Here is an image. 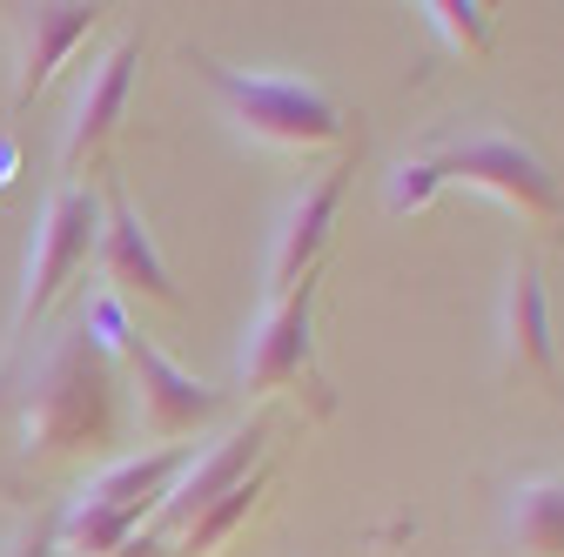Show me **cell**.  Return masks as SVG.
I'll return each instance as SVG.
<instances>
[{
    "label": "cell",
    "mask_w": 564,
    "mask_h": 557,
    "mask_svg": "<svg viewBox=\"0 0 564 557\" xmlns=\"http://www.w3.org/2000/svg\"><path fill=\"white\" fill-rule=\"evenodd\" d=\"M121 437V383L115 357L101 350V336L88 316L47 336L41 363L28 370L21 396V457L28 463H67V457H101Z\"/></svg>",
    "instance_id": "6da1fadb"
},
{
    "label": "cell",
    "mask_w": 564,
    "mask_h": 557,
    "mask_svg": "<svg viewBox=\"0 0 564 557\" xmlns=\"http://www.w3.org/2000/svg\"><path fill=\"white\" fill-rule=\"evenodd\" d=\"M188 61L202 67L208 95L223 101V114L242 142H262V149H282V155L349 149V108L329 88L296 81V75H236V67L208 61V54H188Z\"/></svg>",
    "instance_id": "7a4b0ae2"
},
{
    "label": "cell",
    "mask_w": 564,
    "mask_h": 557,
    "mask_svg": "<svg viewBox=\"0 0 564 557\" xmlns=\"http://www.w3.org/2000/svg\"><path fill=\"white\" fill-rule=\"evenodd\" d=\"M431 162H437L444 188H477L498 208H511L518 222H531L544 242H564V188L531 142H518L505 128H470V134L431 142Z\"/></svg>",
    "instance_id": "3957f363"
},
{
    "label": "cell",
    "mask_w": 564,
    "mask_h": 557,
    "mask_svg": "<svg viewBox=\"0 0 564 557\" xmlns=\"http://www.w3.org/2000/svg\"><path fill=\"white\" fill-rule=\"evenodd\" d=\"M82 316H88V329L101 336V350L128 370V390H134V403H141V430H149L155 444L195 437V430H208V424L223 416V390H208V383H195L182 363H169L155 342L121 316L115 296L88 303Z\"/></svg>",
    "instance_id": "277c9868"
},
{
    "label": "cell",
    "mask_w": 564,
    "mask_h": 557,
    "mask_svg": "<svg viewBox=\"0 0 564 557\" xmlns=\"http://www.w3.org/2000/svg\"><path fill=\"white\" fill-rule=\"evenodd\" d=\"M316 290H323V269H310L290 296L262 303V316L242 342V390L249 396H290L310 416H329L336 390L316 370Z\"/></svg>",
    "instance_id": "5b68a950"
},
{
    "label": "cell",
    "mask_w": 564,
    "mask_h": 557,
    "mask_svg": "<svg viewBox=\"0 0 564 557\" xmlns=\"http://www.w3.org/2000/svg\"><path fill=\"white\" fill-rule=\"evenodd\" d=\"M101 242V195L88 182H61L34 222V242H28V275H21V303H14V336L8 342H28L41 329V316L54 309V296L88 269Z\"/></svg>",
    "instance_id": "8992f818"
},
{
    "label": "cell",
    "mask_w": 564,
    "mask_h": 557,
    "mask_svg": "<svg viewBox=\"0 0 564 557\" xmlns=\"http://www.w3.org/2000/svg\"><path fill=\"white\" fill-rule=\"evenodd\" d=\"M349 175H357V149H343L290 208H282V229H275V242H269V262H262V303H275V296H290L303 275L316 269V255H323V242H329V229H336V208H343V188H349Z\"/></svg>",
    "instance_id": "52a82bcc"
},
{
    "label": "cell",
    "mask_w": 564,
    "mask_h": 557,
    "mask_svg": "<svg viewBox=\"0 0 564 557\" xmlns=\"http://www.w3.org/2000/svg\"><path fill=\"white\" fill-rule=\"evenodd\" d=\"M134 61H141V34L115 41L75 88V108H67V128H61V175L82 182L88 168H101L108 142H115V121L128 108V88H134Z\"/></svg>",
    "instance_id": "ba28073f"
},
{
    "label": "cell",
    "mask_w": 564,
    "mask_h": 557,
    "mask_svg": "<svg viewBox=\"0 0 564 557\" xmlns=\"http://www.w3.org/2000/svg\"><path fill=\"white\" fill-rule=\"evenodd\" d=\"M262 444H269V424H262V416H242L236 430H223L208 450H195V463L175 477V491H169L162 511H155V537L175 544V537H182L208 504H216V498H229L236 483H249L256 463H262Z\"/></svg>",
    "instance_id": "9c48e42d"
},
{
    "label": "cell",
    "mask_w": 564,
    "mask_h": 557,
    "mask_svg": "<svg viewBox=\"0 0 564 557\" xmlns=\"http://www.w3.org/2000/svg\"><path fill=\"white\" fill-rule=\"evenodd\" d=\"M95 262H101V275L115 283V296H141V303H155V309H182L175 275H169V262L155 255L149 222L128 208L121 182H108V195H101V242H95Z\"/></svg>",
    "instance_id": "30bf717a"
},
{
    "label": "cell",
    "mask_w": 564,
    "mask_h": 557,
    "mask_svg": "<svg viewBox=\"0 0 564 557\" xmlns=\"http://www.w3.org/2000/svg\"><path fill=\"white\" fill-rule=\"evenodd\" d=\"M505 370L531 383H557V342H551V303L538 262H511L505 275Z\"/></svg>",
    "instance_id": "8fae6325"
},
{
    "label": "cell",
    "mask_w": 564,
    "mask_h": 557,
    "mask_svg": "<svg viewBox=\"0 0 564 557\" xmlns=\"http://www.w3.org/2000/svg\"><path fill=\"white\" fill-rule=\"evenodd\" d=\"M195 463V444H162V450H141V457H121L108 463L101 477H88L82 504L95 511H121V517H155L162 498L175 491V477Z\"/></svg>",
    "instance_id": "7c38bea8"
},
{
    "label": "cell",
    "mask_w": 564,
    "mask_h": 557,
    "mask_svg": "<svg viewBox=\"0 0 564 557\" xmlns=\"http://www.w3.org/2000/svg\"><path fill=\"white\" fill-rule=\"evenodd\" d=\"M101 28V8H21V75H14V114L54 81V67Z\"/></svg>",
    "instance_id": "4fadbf2b"
},
{
    "label": "cell",
    "mask_w": 564,
    "mask_h": 557,
    "mask_svg": "<svg viewBox=\"0 0 564 557\" xmlns=\"http://www.w3.org/2000/svg\"><path fill=\"white\" fill-rule=\"evenodd\" d=\"M518 557H564V470H538L511 491Z\"/></svg>",
    "instance_id": "5bb4252c"
},
{
    "label": "cell",
    "mask_w": 564,
    "mask_h": 557,
    "mask_svg": "<svg viewBox=\"0 0 564 557\" xmlns=\"http://www.w3.org/2000/svg\"><path fill=\"white\" fill-rule=\"evenodd\" d=\"M262 491H269V477L256 470L249 483H236L229 498H216V504H208V511H202V517H195V524H188V531L169 544V550H175V557H208V550H216V544H223V537H229V531H236V524L256 511V504H262Z\"/></svg>",
    "instance_id": "9a60e30c"
},
{
    "label": "cell",
    "mask_w": 564,
    "mask_h": 557,
    "mask_svg": "<svg viewBox=\"0 0 564 557\" xmlns=\"http://www.w3.org/2000/svg\"><path fill=\"white\" fill-rule=\"evenodd\" d=\"M423 21H431V34L464 54V61H490V47H498V34H490V8H477V0H431V8H416Z\"/></svg>",
    "instance_id": "2e32d148"
},
{
    "label": "cell",
    "mask_w": 564,
    "mask_h": 557,
    "mask_svg": "<svg viewBox=\"0 0 564 557\" xmlns=\"http://www.w3.org/2000/svg\"><path fill=\"white\" fill-rule=\"evenodd\" d=\"M444 195V175H437V162H431V149L423 155H403L397 162V175H390V216H416V208H431Z\"/></svg>",
    "instance_id": "e0dca14e"
},
{
    "label": "cell",
    "mask_w": 564,
    "mask_h": 557,
    "mask_svg": "<svg viewBox=\"0 0 564 557\" xmlns=\"http://www.w3.org/2000/svg\"><path fill=\"white\" fill-rule=\"evenodd\" d=\"M54 517H61V511H47V517H28V524L14 531V544L0 550V557H54Z\"/></svg>",
    "instance_id": "ac0fdd59"
}]
</instances>
